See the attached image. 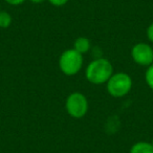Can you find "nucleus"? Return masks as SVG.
I'll list each match as a JSON object with an SVG mask.
<instances>
[{"label": "nucleus", "instance_id": "13", "mask_svg": "<svg viewBox=\"0 0 153 153\" xmlns=\"http://www.w3.org/2000/svg\"><path fill=\"white\" fill-rule=\"evenodd\" d=\"M28 1H30L32 3H35V4H40V3L44 2L45 0H28Z\"/></svg>", "mask_w": 153, "mask_h": 153}, {"label": "nucleus", "instance_id": "10", "mask_svg": "<svg viewBox=\"0 0 153 153\" xmlns=\"http://www.w3.org/2000/svg\"><path fill=\"white\" fill-rule=\"evenodd\" d=\"M47 1H48L51 5H53V7H64L65 4H67L69 0H47Z\"/></svg>", "mask_w": 153, "mask_h": 153}, {"label": "nucleus", "instance_id": "11", "mask_svg": "<svg viewBox=\"0 0 153 153\" xmlns=\"http://www.w3.org/2000/svg\"><path fill=\"white\" fill-rule=\"evenodd\" d=\"M146 34H147V38H148V40L150 41L151 43H153V22L148 25L147 30H146Z\"/></svg>", "mask_w": 153, "mask_h": 153}, {"label": "nucleus", "instance_id": "3", "mask_svg": "<svg viewBox=\"0 0 153 153\" xmlns=\"http://www.w3.org/2000/svg\"><path fill=\"white\" fill-rule=\"evenodd\" d=\"M131 76L126 72H115L106 83L107 92L113 98H123L127 96L132 88Z\"/></svg>", "mask_w": 153, "mask_h": 153}, {"label": "nucleus", "instance_id": "5", "mask_svg": "<svg viewBox=\"0 0 153 153\" xmlns=\"http://www.w3.org/2000/svg\"><path fill=\"white\" fill-rule=\"evenodd\" d=\"M131 58L137 65L148 67L153 64V47L149 43H136L131 48Z\"/></svg>", "mask_w": 153, "mask_h": 153}, {"label": "nucleus", "instance_id": "14", "mask_svg": "<svg viewBox=\"0 0 153 153\" xmlns=\"http://www.w3.org/2000/svg\"><path fill=\"white\" fill-rule=\"evenodd\" d=\"M150 143H151V145H152V146H153V138H152V140H151Z\"/></svg>", "mask_w": 153, "mask_h": 153}, {"label": "nucleus", "instance_id": "8", "mask_svg": "<svg viewBox=\"0 0 153 153\" xmlns=\"http://www.w3.org/2000/svg\"><path fill=\"white\" fill-rule=\"evenodd\" d=\"M13 18L10 13L5 11H0V28H9L12 24Z\"/></svg>", "mask_w": 153, "mask_h": 153}, {"label": "nucleus", "instance_id": "9", "mask_svg": "<svg viewBox=\"0 0 153 153\" xmlns=\"http://www.w3.org/2000/svg\"><path fill=\"white\" fill-rule=\"evenodd\" d=\"M145 81L148 87L153 91V64L147 67L146 72H145Z\"/></svg>", "mask_w": 153, "mask_h": 153}, {"label": "nucleus", "instance_id": "1", "mask_svg": "<svg viewBox=\"0 0 153 153\" xmlns=\"http://www.w3.org/2000/svg\"><path fill=\"white\" fill-rule=\"evenodd\" d=\"M113 74V66L106 58H97L92 60L85 69V76L94 85L106 84Z\"/></svg>", "mask_w": 153, "mask_h": 153}, {"label": "nucleus", "instance_id": "7", "mask_svg": "<svg viewBox=\"0 0 153 153\" xmlns=\"http://www.w3.org/2000/svg\"><path fill=\"white\" fill-rule=\"evenodd\" d=\"M129 153H153V146L150 142H137L131 146Z\"/></svg>", "mask_w": 153, "mask_h": 153}, {"label": "nucleus", "instance_id": "15", "mask_svg": "<svg viewBox=\"0 0 153 153\" xmlns=\"http://www.w3.org/2000/svg\"><path fill=\"white\" fill-rule=\"evenodd\" d=\"M0 11H1V7H0Z\"/></svg>", "mask_w": 153, "mask_h": 153}, {"label": "nucleus", "instance_id": "2", "mask_svg": "<svg viewBox=\"0 0 153 153\" xmlns=\"http://www.w3.org/2000/svg\"><path fill=\"white\" fill-rule=\"evenodd\" d=\"M83 55L74 48L65 49L59 57V68L65 76H71L79 74L83 68Z\"/></svg>", "mask_w": 153, "mask_h": 153}, {"label": "nucleus", "instance_id": "6", "mask_svg": "<svg viewBox=\"0 0 153 153\" xmlns=\"http://www.w3.org/2000/svg\"><path fill=\"white\" fill-rule=\"evenodd\" d=\"M72 48L78 51V53H80L81 55H85L91 48V42L86 37H79V38H76L74 40Z\"/></svg>", "mask_w": 153, "mask_h": 153}, {"label": "nucleus", "instance_id": "12", "mask_svg": "<svg viewBox=\"0 0 153 153\" xmlns=\"http://www.w3.org/2000/svg\"><path fill=\"white\" fill-rule=\"evenodd\" d=\"M5 2L10 5H14V7H17V5H20L22 3L25 2V0H4Z\"/></svg>", "mask_w": 153, "mask_h": 153}, {"label": "nucleus", "instance_id": "4", "mask_svg": "<svg viewBox=\"0 0 153 153\" xmlns=\"http://www.w3.org/2000/svg\"><path fill=\"white\" fill-rule=\"evenodd\" d=\"M89 108L88 100L82 92L74 91L65 100V110L68 115L74 119H82L85 117Z\"/></svg>", "mask_w": 153, "mask_h": 153}]
</instances>
